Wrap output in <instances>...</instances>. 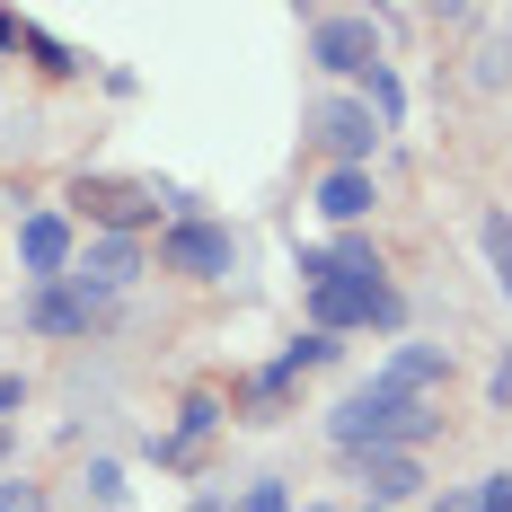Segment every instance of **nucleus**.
I'll use <instances>...</instances> for the list:
<instances>
[{"label":"nucleus","mask_w":512,"mask_h":512,"mask_svg":"<svg viewBox=\"0 0 512 512\" xmlns=\"http://www.w3.org/2000/svg\"><path fill=\"white\" fill-rule=\"evenodd\" d=\"M433 424H442V398H389V389H354L345 407L327 415V442H336L345 460H371V451H415Z\"/></svg>","instance_id":"f257e3e1"},{"label":"nucleus","mask_w":512,"mask_h":512,"mask_svg":"<svg viewBox=\"0 0 512 512\" xmlns=\"http://www.w3.org/2000/svg\"><path fill=\"white\" fill-rule=\"evenodd\" d=\"M309 62L336 71V80H371V71H380V18L318 9V18H309Z\"/></svg>","instance_id":"f03ea898"},{"label":"nucleus","mask_w":512,"mask_h":512,"mask_svg":"<svg viewBox=\"0 0 512 512\" xmlns=\"http://www.w3.org/2000/svg\"><path fill=\"white\" fill-rule=\"evenodd\" d=\"M159 265L168 274H186V283H230V265H239V239L204 221V212H186V221H168V239H159Z\"/></svg>","instance_id":"7ed1b4c3"},{"label":"nucleus","mask_w":512,"mask_h":512,"mask_svg":"<svg viewBox=\"0 0 512 512\" xmlns=\"http://www.w3.org/2000/svg\"><path fill=\"white\" fill-rule=\"evenodd\" d=\"M398 318H407V301H398L389 283H380V292H371V283H336V274L309 283V327H318V336H336V327H398Z\"/></svg>","instance_id":"20e7f679"},{"label":"nucleus","mask_w":512,"mask_h":512,"mask_svg":"<svg viewBox=\"0 0 512 512\" xmlns=\"http://www.w3.org/2000/svg\"><path fill=\"white\" fill-rule=\"evenodd\" d=\"M106 318H115V301H98V292H89V283H71V274L27 292V327H36V336H98Z\"/></svg>","instance_id":"39448f33"},{"label":"nucleus","mask_w":512,"mask_h":512,"mask_svg":"<svg viewBox=\"0 0 512 512\" xmlns=\"http://www.w3.org/2000/svg\"><path fill=\"white\" fill-rule=\"evenodd\" d=\"M309 133L336 151V168H371V151H380L389 124H380L362 98H318V106H309Z\"/></svg>","instance_id":"423d86ee"},{"label":"nucleus","mask_w":512,"mask_h":512,"mask_svg":"<svg viewBox=\"0 0 512 512\" xmlns=\"http://www.w3.org/2000/svg\"><path fill=\"white\" fill-rule=\"evenodd\" d=\"M71 283H89L98 301H124V292L142 283V248H133V239H115V230H98L89 248L71 256Z\"/></svg>","instance_id":"0eeeda50"},{"label":"nucleus","mask_w":512,"mask_h":512,"mask_svg":"<svg viewBox=\"0 0 512 512\" xmlns=\"http://www.w3.org/2000/svg\"><path fill=\"white\" fill-rule=\"evenodd\" d=\"M442 380H451V354L442 345H398V354L371 371V389H389V398H442Z\"/></svg>","instance_id":"6e6552de"},{"label":"nucleus","mask_w":512,"mask_h":512,"mask_svg":"<svg viewBox=\"0 0 512 512\" xmlns=\"http://www.w3.org/2000/svg\"><path fill=\"white\" fill-rule=\"evenodd\" d=\"M18 265H27L36 283H62V274H71V221H62V212H27V221H18Z\"/></svg>","instance_id":"1a4fd4ad"},{"label":"nucleus","mask_w":512,"mask_h":512,"mask_svg":"<svg viewBox=\"0 0 512 512\" xmlns=\"http://www.w3.org/2000/svg\"><path fill=\"white\" fill-rule=\"evenodd\" d=\"M336 354H345V345H336V336H318V327H309V336H292L283 354H274L265 371H256V407H274V398H283V389H292L301 371H327Z\"/></svg>","instance_id":"9d476101"},{"label":"nucleus","mask_w":512,"mask_h":512,"mask_svg":"<svg viewBox=\"0 0 512 512\" xmlns=\"http://www.w3.org/2000/svg\"><path fill=\"white\" fill-rule=\"evenodd\" d=\"M371 204H380L371 168H327V177H318V212H327V221H345V230H354Z\"/></svg>","instance_id":"9b49d317"},{"label":"nucleus","mask_w":512,"mask_h":512,"mask_svg":"<svg viewBox=\"0 0 512 512\" xmlns=\"http://www.w3.org/2000/svg\"><path fill=\"white\" fill-rule=\"evenodd\" d=\"M362 468V486H371V504H407L415 486H424V468H415V451H371V460H354Z\"/></svg>","instance_id":"f8f14e48"},{"label":"nucleus","mask_w":512,"mask_h":512,"mask_svg":"<svg viewBox=\"0 0 512 512\" xmlns=\"http://www.w3.org/2000/svg\"><path fill=\"white\" fill-rule=\"evenodd\" d=\"M212 424H221V398H204V389H195V398L177 407V433H151V460H186Z\"/></svg>","instance_id":"ddd939ff"},{"label":"nucleus","mask_w":512,"mask_h":512,"mask_svg":"<svg viewBox=\"0 0 512 512\" xmlns=\"http://www.w3.org/2000/svg\"><path fill=\"white\" fill-rule=\"evenodd\" d=\"M477 36H486V45L468 53V80H477V89H504V80H512V9H504V18H486Z\"/></svg>","instance_id":"4468645a"},{"label":"nucleus","mask_w":512,"mask_h":512,"mask_svg":"<svg viewBox=\"0 0 512 512\" xmlns=\"http://www.w3.org/2000/svg\"><path fill=\"white\" fill-rule=\"evenodd\" d=\"M477 248H486V265H495V283H504V301H512V212L477 221Z\"/></svg>","instance_id":"2eb2a0df"},{"label":"nucleus","mask_w":512,"mask_h":512,"mask_svg":"<svg viewBox=\"0 0 512 512\" xmlns=\"http://www.w3.org/2000/svg\"><path fill=\"white\" fill-rule=\"evenodd\" d=\"M27 53H36V71H53V80H80V71H89V62H80L71 45H53L45 27H27Z\"/></svg>","instance_id":"dca6fc26"},{"label":"nucleus","mask_w":512,"mask_h":512,"mask_svg":"<svg viewBox=\"0 0 512 512\" xmlns=\"http://www.w3.org/2000/svg\"><path fill=\"white\" fill-rule=\"evenodd\" d=\"M362 89H371V115H380V124H398V115H407V89H398V71H389V62H380V71H371V80H362Z\"/></svg>","instance_id":"f3484780"},{"label":"nucleus","mask_w":512,"mask_h":512,"mask_svg":"<svg viewBox=\"0 0 512 512\" xmlns=\"http://www.w3.org/2000/svg\"><path fill=\"white\" fill-rule=\"evenodd\" d=\"M0 512H53V495L27 486V477H0Z\"/></svg>","instance_id":"a211bd4d"},{"label":"nucleus","mask_w":512,"mask_h":512,"mask_svg":"<svg viewBox=\"0 0 512 512\" xmlns=\"http://www.w3.org/2000/svg\"><path fill=\"white\" fill-rule=\"evenodd\" d=\"M239 512H292V486H283V477H256Z\"/></svg>","instance_id":"6ab92c4d"},{"label":"nucleus","mask_w":512,"mask_h":512,"mask_svg":"<svg viewBox=\"0 0 512 512\" xmlns=\"http://www.w3.org/2000/svg\"><path fill=\"white\" fill-rule=\"evenodd\" d=\"M468 495H477V512H512V468H504V477H477Z\"/></svg>","instance_id":"aec40b11"},{"label":"nucleus","mask_w":512,"mask_h":512,"mask_svg":"<svg viewBox=\"0 0 512 512\" xmlns=\"http://www.w3.org/2000/svg\"><path fill=\"white\" fill-rule=\"evenodd\" d=\"M89 495L115 504V495H124V468H115V460H89Z\"/></svg>","instance_id":"412c9836"},{"label":"nucleus","mask_w":512,"mask_h":512,"mask_svg":"<svg viewBox=\"0 0 512 512\" xmlns=\"http://www.w3.org/2000/svg\"><path fill=\"white\" fill-rule=\"evenodd\" d=\"M486 398H495V407H512V354L495 362V380H486Z\"/></svg>","instance_id":"4be33fe9"},{"label":"nucleus","mask_w":512,"mask_h":512,"mask_svg":"<svg viewBox=\"0 0 512 512\" xmlns=\"http://www.w3.org/2000/svg\"><path fill=\"white\" fill-rule=\"evenodd\" d=\"M9 45H27V18H18V9H0V53Z\"/></svg>","instance_id":"5701e85b"},{"label":"nucleus","mask_w":512,"mask_h":512,"mask_svg":"<svg viewBox=\"0 0 512 512\" xmlns=\"http://www.w3.org/2000/svg\"><path fill=\"white\" fill-rule=\"evenodd\" d=\"M9 407H27V380H18V371H0V415Z\"/></svg>","instance_id":"b1692460"},{"label":"nucleus","mask_w":512,"mask_h":512,"mask_svg":"<svg viewBox=\"0 0 512 512\" xmlns=\"http://www.w3.org/2000/svg\"><path fill=\"white\" fill-rule=\"evenodd\" d=\"M433 512H477V495H468V486H442V504Z\"/></svg>","instance_id":"393cba45"},{"label":"nucleus","mask_w":512,"mask_h":512,"mask_svg":"<svg viewBox=\"0 0 512 512\" xmlns=\"http://www.w3.org/2000/svg\"><path fill=\"white\" fill-rule=\"evenodd\" d=\"M371 512H389V504H371Z\"/></svg>","instance_id":"a878e982"}]
</instances>
